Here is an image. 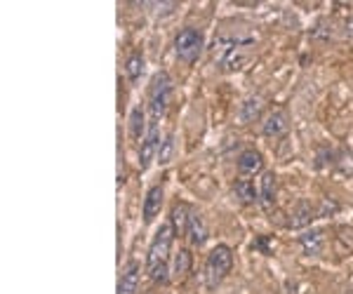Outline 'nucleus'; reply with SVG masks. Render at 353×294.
Listing matches in <instances>:
<instances>
[{
  "instance_id": "nucleus-17",
  "label": "nucleus",
  "mask_w": 353,
  "mask_h": 294,
  "mask_svg": "<svg viewBox=\"0 0 353 294\" xmlns=\"http://www.w3.org/2000/svg\"><path fill=\"white\" fill-rule=\"evenodd\" d=\"M191 262H193L191 252L181 247V250L172 257V266H170V271H172V278L174 280H184L186 275H189V271H191Z\"/></svg>"
},
{
  "instance_id": "nucleus-19",
  "label": "nucleus",
  "mask_w": 353,
  "mask_h": 294,
  "mask_svg": "<svg viewBox=\"0 0 353 294\" xmlns=\"http://www.w3.org/2000/svg\"><path fill=\"white\" fill-rule=\"evenodd\" d=\"M125 73H128V78L132 83H137L141 78V73H144V54L141 52H132L128 56V61H125Z\"/></svg>"
},
{
  "instance_id": "nucleus-1",
  "label": "nucleus",
  "mask_w": 353,
  "mask_h": 294,
  "mask_svg": "<svg viewBox=\"0 0 353 294\" xmlns=\"http://www.w3.org/2000/svg\"><path fill=\"white\" fill-rule=\"evenodd\" d=\"M172 240H174V229L172 224H163L161 229L156 231L151 245H149V257H146V273L149 278L156 282V285H168L170 278H172V259H170V252H172Z\"/></svg>"
},
{
  "instance_id": "nucleus-16",
  "label": "nucleus",
  "mask_w": 353,
  "mask_h": 294,
  "mask_svg": "<svg viewBox=\"0 0 353 294\" xmlns=\"http://www.w3.org/2000/svg\"><path fill=\"white\" fill-rule=\"evenodd\" d=\"M233 196H236L238 200L243 202V205H252V202H259V193L254 191V184L250 182L248 177L236 179V184H233Z\"/></svg>"
},
{
  "instance_id": "nucleus-12",
  "label": "nucleus",
  "mask_w": 353,
  "mask_h": 294,
  "mask_svg": "<svg viewBox=\"0 0 353 294\" xmlns=\"http://www.w3.org/2000/svg\"><path fill=\"white\" fill-rule=\"evenodd\" d=\"M266 109V101L264 97H259V94H252V97H248L241 104V111H238V116H241V120L248 125V123H257L261 118V113Z\"/></svg>"
},
{
  "instance_id": "nucleus-5",
  "label": "nucleus",
  "mask_w": 353,
  "mask_h": 294,
  "mask_svg": "<svg viewBox=\"0 0 353 294\" xmlns=\"http://www.w3.org/2000/svg\"><path fill=\"white\" fill-rule=\"evenodd\" d=\"M158 149H161V132H158V123H149L146 134L139 146V169L146 172L151 167L153 158H158Z\"/></svg>"
},
{
  "instance_id": "nucleus-15",
  "label": "nucleus",
  "mask_w": 353,
  "mask_h": 294,
  "mask_svg": "<svg viewBox=\"0 0 353 294\" xmlns=\"http://www.w3.org/2000/svg\"><path fill=\"white\" fill-rule=\"evenodd\" d=\"M191 214L193 210L186 202H176L172 207V212H170V224H172V229H174V235H186V226H189Z\"/></svg>"
},
{
  "instance_id": "nucleus-13",
  "label": "nucleus",
  "mask_w": 353,
  "mask_h": 294,
  "mask_svg": "<svg viewBox=\"0 0 353 294\" xmlns=\"http://www.w3.org/2000/svg\"><path fill=\"white\" fill-rule=\"evenodd\" d=\"M137 290H139V264L132 259L123 269V275L118 280V294H137Z\"/></svg>"
},
{
  "instance_id": "nucleus-10",
  "label": "nucleus",
  "mask_w": 353,
  "mask_h": 294,
  "mask_svg": "<svg viewBox=\"0 0 353 294\" xmlns=\"http://www.w3.org/2000/svg\"><path fill=\"white\" fill-rule=\"evenodd\" d=\"M313 219H318V210L309 200H299L297 205H294V210L290 212L288 229H306Z\"/></svg>"
},
{
  "instance_id": "nucleus-7",
  "label": "nucleus",
  "mask_w": 353,
  "mask_h": 294,
  "mask_svg": "<svg viewBox=\"0 0 353 294\" xmlns=\"http://www.w3.org/2000/svg\"><path fill=\"white\" fill-rule=\"evenodd\" d=\"M163 198H165V191L163 186H151L146 191V198H144V205H141V217H144V224H153V219L161 214V207H163Z\"/></svg>"
},
{
  "instance_id": "nucleus-14",
  "label": "nucleus",
  "mask_w": 353,
  "mask_h": 294,
  "mask_svg": "<svg viewBox=\"0 0 353 294\" xmlns=\"http://www.w3.org/2000/svg\"><path fill=\"white\" fill-rule=\"evenodd\" d=\"M276 191H278L276 174L264 172L261 184H259V205L264 207V210H271V207H273V202H276Z\"/></svg>"
},
{
  "instance_id": "nucleus-8",
  "label": "nucleus",
  "mask_w": 353,
  "mask_h": 294,
  "mask_svg": "<svg viewBox=\"0 0 353 294\" xmlns=\"http://www.w3.org/2000/svg\"><path fill=\"white\" fill-rule=\"evenodd\" d=\"M236 167L241 172V177H254V174L261 172L264 167V156L259 154L257 149H245L236 160Z\"/></svg>"
},
{
  "instance_id": "nucleus-4",
  "label": "nucleus",
  "mask_w": 353,
  "mask_h": 294,
  "mask_svg": "<svg viewBox=\"0 0 353 294\" xmlns=\"http://www.w3.org/2000/svg\"><path fill=\"white\" fill-rule=\"evenodd\" d=\"M203 48H205L203 31H198V28H193V26L181 28L174 36V54H176V59L184 61V64H196L198 56L203 54Z\"/></svg>"
},
{
  "instance_id": "nucleus-11",
  "label": "nucleus",
  "mask_w": 353,
  "mask_h": 294,
  "mask_svg": "<svg viewBox=\"0 0 353 294\" xmlns=\"http://www.w3.org/2000/svg\"><path fill=\"white\" fill-rule=\"evenodd\" d=\"M186 240H189V245H193V247H203L205 242L210 240V229L198 212H193L189 219V226H186Z\"/></svg>"
},
{
  "instance_id": "nucleus-21",
  "label": "nucleus",
  "mask_w": 353,
  "mask_h": 294,
  "mask_svg": "<svg viewBox=\"0 0 353 294\" xmlns=\"http://www.w3.org/2000/svg\"><path fill=\"white\" fill-rule=\"evenodd\" d=\"M252 250H261L264 254H269L271 250H269V245H266V238H257L252 242Z\"/></svg>"
},
{
  "instance_id": "nucleus-20",
  "label": "nucleus",
  "mask_w": 353,
  "mask_h": 294,
  "mask_svg": "<svg viewBox=\"0 0 353 294\" xmlns=\"http://www.w3.org/2000/svg\"><path fill=\"white\" fill-rule=\"evenodd\" d=\"M174 149H176V144H174V134L170 132L168 137H165V139L161 141V149H158V158H156V160L161 162V165H168V162L174 158Z\"/></svg>"
},
{
  "instance_id": "nucleus-2",
  "label": "nucleus",
  "mask_w": 353,
  "mask_h": 294,
  "mask_svg": "<svg viewBox=\"0 0 353 294\" xmlns=\"http://www.w3.org/2000/svg\"><path fill=\"white\" fill-rule=\"evenodd\" d=\"M233 266V250L229 245H214L210 254L205 257V266H203V280L208 290H217L224 282L226 275L231 273Z\"/></svg>"
},
{
  "instance_id": "nucleus-3",
  "label": "nucleus",
  "mask_w": 353,
  "mask_h": 294,
  "mask_svg": "<svg viewBox=\"0 0 353 294\" xmlns=\"http://www.w3.org/2000/svg\"><path fill=\"white\" fill-rule=\"evenodd\" d=\"M172 97V78L168 71H158L149 85V123H161Z\"/></svg>"
},
{
  "instance_id": "nucleus-6",
  "label": "nucleus",
  "mask_w": 353,
  "mask_h": 294,
  "mask_svg": "<svg viewBox=\"0 0 353 294\" xmlns=\"http://www.w3.org/2000/svg\"><path fill=\"white\" fill-rule=\"evenodd\" d=\"M290 127V120H288V113L285 109H273L269 116L264 118V123H261V134L264 137H283V134L288 132Z\"/></svg>"
},
{
  "instance_id": "nucleus-18",
  "label": "nucleus",
  "mask_w": 353,
  "mask_h": 294,
  "mask_svg": "<svg viewBox=\"0 0 353 294\" xmlns=\"http://www.w3.org/2000/svg\"><path fill=\"white\" fill-rule=\"evenodd\" d=\"M146 127H149V125H144V109H141V106H134V109L130 111V123H128L130 137H132V139H144Z\"/></svg>"
},
{
  "instance_id": "nucleus-9",
  "label": "nucleus",
  "mask_w": 353,
  "mask_h": 294,
  "mask_svg": "<svg viewBox=\"0 0 353 294\" xmlns=\"http://www.w3.org/2000/svg\"><path fill=\"white\" fill-rule=\"evenodd\" d=\"M299 245L306 257H321L325 250V231L323 229H309L299 235Z\"/></svg>"
}]
</instances>
